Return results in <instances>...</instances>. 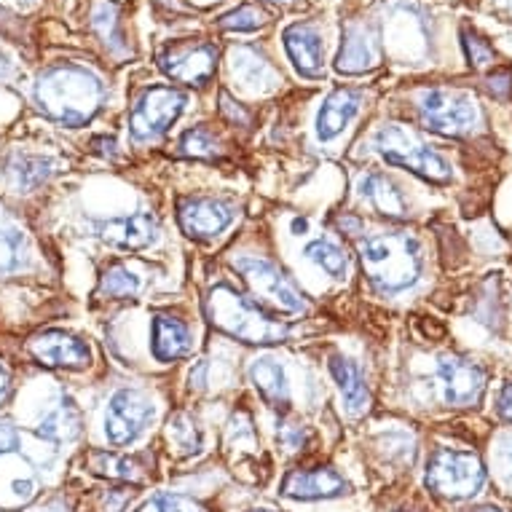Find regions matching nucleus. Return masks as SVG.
I'll list each match as a JSON object with an SVG mask.
<instances>
[{
  "label": "nucleus",
  "mask_w": 512,
  "mask_h": 512,
  "mask_svg": "<svg viewBox=\"0 0 512 512\" xmlns=\"http://www.w3.org/2000/svg\"><path fill=\"white\" fill-rule=\"evenodd\" d=\"M33 97L51 121L78 129L89 124L102 108L105 84L97 73L81 65H54L38 76Z\"/></svg>",
  "instance_id": "f257e3e1"
},
{
  "label": "nucleus",
  "mask_w": 512,
  "mask_h": 512,
  "mask_svg": "<svg viewBox=\"0 0 512 512\" xmlns=\"http://www.w3.org/2000/svg\"><path fill=\"white\" fill-rule=\"evenodd\" d=\"M360 258L370 285L384 295L403 293L413 287L424 269L421 242L408 231L368 236L360 244Z\"/></svg>",
  "instance_id": "f03ea898"
},
{
  "label": "nucleus",
  "mask_w": 512,
  "mask_h": 512,
  "mask_svg": "<svg viewBox=\"0 0 512 512\" xmlns=\"http://www.w3.org/2000/svg\"><path fill=\"white\" fill-rule=\"evenodd\" d=\"M207 317L215 328L244 344H277L290 336L285 325L266 317L255 303L226 285H218L207 295Z\"/></svg>",
  "instance_id": "7ed1b4c3"
},
{
  "label": "nucleus",
  "mask_w": 512,
  "mask_h": 512,
  "mask_svg": "<svg viewBox=\"0 0 512 512\" xmlns=\"http://www.w3.org/2000/svg\"><path fill=\"white\" fill-rule=\"evenodd\" d=\"M370 148H373V153H378L381 159L387 161V164L411 169L413 175L424 177L427 183L443 185L454 177L451 164L440 153L432 151L416 132H411L403 124L381 126L376 135H373V140H370Z\"/></svg>",
  "instance_id": "20e7f679"
},
{
  "label": "nucleus",
  "mask_w": 512,
  "mask_h": 512,
  "mask_svg": "<svg viewBox=\"0 0 512 512\" xmlns=\"http://www.w3.org/2000/svg\"><path fill=\"white\" fill-rule=\"evenodd\" d=\"M424 483L437 496L459 502V499H470V496L478 494L483 483H486V470H483V464L475 454L440 448L429 459Z\"/></svg>",
  "instance_id": "39448f33"
},
{
  "label": "nucleus",
  "mask_w": 512,
  "mask_h": 512,
  "mask_svg": "<svg viewBox=\"0 0 512 512\" xmlns=\"http://www.w3.org/2000/svg\"><path fill=\"white\" fill-rule=\"evenodd\" d=\"M419 116L427 129L445 137H462L480 124L478 102L456 89H427L419 94Z\"/></svg>",
  "instance_id": "423d86ee"
},
{
  "label": "nucleus",
  "mask_w": 512,
  "mask_h": 512,
  "mask_svg": "<svg viewBox=\"0 0 512 512\" xmlns=\"http://www.w3.org/2000/svg\"><path fill=\"white\" fill-rule=\"evenodd\" d=\"M185 94L175 86H151L137 97L129 113V132L137 143H148L167 132L185 108Z\"/></svg>",
  "instance_id": "0eeeda50"
},
{
  "label": "nucleus",
  "mask_w": 512,
  "mask_h": 512,
  "mask_svg": "<svg viewBox=\"0 0 512 512\" xmlns=\"http://www.w3.org/2000/svg\"><path fill=\"white\" fill-rule=\"evenodd\" d=\"M218 65V49L204 41L172 43L159 54V68L172 81L188 86H207L215 76Z\"/></svg>",
  "instance_id": "6e6552de"
},
{
  "label": "nucleus",
  "mask_w": 512,
  "mask_h": 512,
  "mask_svg": "<svg viewBox=\"0 0 512 512\" xmlns=\"http://www.w3.org/2000/svg\"><path fill=\"white\" fill-rule=\"evenodd\" d=\"M151 419L153 405L148 403V397L135 389H121L110 397L105 411V437L118 448L132 445L148 429Z\"/></svg>",
  "instance_id": "1a4fd4ad"
},
{
  "label": "nucleus",
  "mask_w": 512,
  "mask_h": 512,
  "mask_svg": "<svg viewBox=\"0 0 512 512\" xmlns=\"http://www.w3.org/2000/svg\"><path fill=\"white\" fill-rule=\"evenodd\" d=\"M234 266L236 271L247 279V285H250L255 293L263 295L266 301L277 303L279 309L293 311V314L306 309V303H303L301 293L295 290L293 282H290L274 263L266 261V258H258V255H239L234 261Z\"/></svg>",
  "instance_id": "9d476101"
},
{
  "label": "nucleus",
  "mask_w": 512,
  "mask_h": 512,
  "mask_svg": "<svg viewBox=\"0 0 512 512\" xmlns=\"http://www.w3.org/2000/svg\"><path fill=\"white\" fill-rule=\"evenodd\" d=\"M236 218V204L218 196H188L177 204V220L194 239H212L223 234Z\"/></svg>",
  "instance_id": "9b49d317"
},
{
  "label": "nucleus",
  "mask_w": 512,
  "mask_h": 512,
  "mask_svg": "<svg viewBox=\"0 0 512 512\" xmlns=\"http://www.w3.org/2000/svg\"><path fill=\"white\" fill-rule=\"evenodd\" d=\"M437 381L443 387L445 403L454 408L475 405L486 392V373L480 365L462 357H440L437 362Z\"/></svg>",
  "instance_id": "f8f14e48"
},
{
  "label": "nucleus",
  "mask_w": 512,
  "mask_h": 512,
  "mask_svg": "<svg viewBox=\"0 0 512 512\" xmlns=\"http://www.w3.org/2000/svg\"><path fill=\"white\" fill-rule=\"evenodd\" d=\"M378 62H381V38H378L376 27L368 25V22L346 25L336 59L338 73L362 76V73L378 68Z\"/></svg>",
  "instance_id": "ddd939ff"
},
{
  "label": "nucleus",
  "mask_w": 512,
  "mask_h": 512,
  "mask_svg": "<svg viewBox=\"0 0 512 512\" xmlns=\"http://www.w3.org/2000/svg\"><path fill=\"white\" fill-rule=\"evenodd\" d=\"M228 68H231V78L247 92L269 94L282 84V76L274 70L269 57L255 46H244V43L234 46L228 54Z\"/></svg>",
  "instance_id": "4468645a"
},
{
  "label": "nucleus",
  "mask_w": 512,
  "mask_h": 512,
  "mask_svg": "<svg viewBox=\"0 0 512 512\" xmlns=\"http://www.w3.org/2000/svg\"><path fill=\"white\" fill-rule=\"evenodd\" d=\"M30 352L41 365L49 368L81 370L92 362V352L81 338L62 333V330H46L30 341Z\"/></svg>",
  "instance_id": "2eb2a0df"
},
{
  "label": "nucleus",
  "mask_w": 512,
  "mask_h": 512,
  "mask_svg": "<svg viewBox=\"0 0 512 512\" xmlns=\"http://www.w3.org/2000/svg\"><path fill=\"white\" fill-rule=\"evenodd\" d=\"M285 41V51L293 68L301 73L303 78H322L325 73V41L317 27L309 22H295V25L285 27L282 33Z\"/></svg>",
  "instance_id": "dca6fc26"
},
{
  "label": "nucleus",
  "mask_w": 512,
  "mask_h": 512,
  "mask_svg": "<svg viewBox=\"0 0 512 512\" xmlns=\"http://www.w3.org/2000/svg\"><path fill=\"white\" fill-rule=\"evenodd\" d=\"M362 108V92L360 89H336L330 92L317 110V121H314V132L317 140L330 143L336 140L346 126L352 124L354 116Z\"/></svg>",
  "instance_id": "f3484780"
},
{
  "label": "nucleus",
  "mask_w": 512,
  "mask_h": 512,
  "mask_svg": "<svg viewBox=\"0 0 512 512\" xmlns=\"http://www.w3.org/2000/svg\"><path fill=\"white\" fill-rule=\"evenodd\" d=\"M159 236V223L148 212H135L124 218H113L100 226V239L118 250H145Z\"/></svg>",
  "instance_id": "a211bd4d"
},
{
  "label": "nucleus",
  "mask_w": 512,
  "mask_h": 512,
  "mask_svg": "<svg viewBox=\"0 0 512 512\" xmlns=\"http://www.w3.org/2000/svg\"><path fill=\"white\" fill-rule=\"evenodd\" d=\"M54 172H57V161L51 156H38V153H11L0 161V175L17 194H30Z\"/></svg>",
  "instance_id": "6ab92c4d"
},
{
  "label": "nucleus",
  "mask_w": 512,
  "mask_h": 512,
  "mask_svg": "<svg viewBox=\"0 0 512 512\" xmlns=\"http://www.w3.org/2000/svg\"><path fill=\"white\" fill-rule=\"evenodd\" d=\"M346 480L330 467H314V470H293L282 483V494L290 499H333L346 494Z\"/></svg>",
  "instance_id": "aec40b11"
},
{
  "label": "nucleus",
  "mask_w": 512,
  "mask_h": 512,
  "mask_svg": "<svg viewBox=\"0 0 512 512\" xmlns=\"http://www.w3.org/2000/svg\"><path fill=\"white\" fill-rule=\"evenodd\" d=\"M194 349V338L183 319L172 314H156L151 322V352L159 362H175L188 357Z\"/></svg>",
  "instance_id": "412c9836"
},
{
  "label": "nucleus",
  "mask_w": 512,
  "mask_h": 512,
  "mask_svg": "<svg viewBox=\"0 0 512 512\" xmlns=\"http://www.w3.org/2000/svg\"><path fill=\"white\" fill-rule=\"evenodd\" d=\"M357 196H360L365 204H370L378 215H384V218H408V202H405V196L400 194V188H397L387 175H381V172H365V175L357 177Z\"/></svg>",
  "instance_id": "4be33fe9"
},
{
  "label": "nucleus",
  "mask_w": 512,
  "mask_h": 512,
  "mask_svg": "<svg viewBox=\"0 0 512 512\" xmlns=\"http://www.w3.org/2000/svg\"><path fill=\"white\" fill-rule=\"evenodd\" d=\"M250 381L271 408H287L290 405V384H287V373L279 360H274L269 354L252 360Z\"/></svg>",
  "instance_id": "5701e85b"
},
{
  "label": "nucleus",
  "mask_w": 512,
  "mask_h": 512,
  "mask_svg": "<svg viewBox=\"0 0 512 512\" xmlns=\"http://www.w3.org/2000/svg\"><path fill=\"white\" fill-rule=\"evenodd\" d=\"M330 373L336 378L338 392H341V400H344L346 411L354 413V416L365 411L370 403V395L360 368H357L352 360H346V357H338L336 354V357H330Z\"/></svg>",
  "instance_id": "b1692460"
},
{
  "label": "nucleus",
  "mask_w": 512,
  "mask_h": 512,
  "mask_svg": "<svg viewBox=\"0 0 512 512\" xmlns=\"http://www.w3.org/2000/svg\"><path fill=\"white\" fill-rule=\"evenodd\" d=\"M38 435L49 443H73L81 435V413L70 397H62L38 424Z\"/></svg>",
  "instance_id": "393cba45"
},
{
  "label": "nucleus",
  "mask_w": 512,
  "mask_h": 512,
  "mask_svg": "<svg viewBox=\"0 0 512 512\" xmlns=\"http://www.w3.org/2000/svg\"><path fill=\"white\" fill-rule=\"evenodd\" d=\"M27 266V239L17 226L0 223V277H9Z\"/></svg>",
  "instance_id": "a878e982"
},
{
  "label": "nucleus",
  "mask_w": 512,
  "mask_h": 512,
  "mask_svg": "<svg viewBox=\"0 0 512 512\" xmlns=\"http://www.w3.org/2000/svg\"><path fill=\"white\" fill-rule=\"evenodd\" d=\"M92 470L97 475L113 480H129V483H140L145 478V467L137 456H116V454H94Z\"/></svg>",
  "instance_id": "bb28decb"
},
{
  "label": "nucleus",
  "mask_w": 512,
  "mask_h": 512,
  "mask_svg": "<svg viewBox=\"0 0 512 512\" xmlns=\"http://www.w3.org/2000/svg\"><path fill=\"white\" fill-rule=\"evenodd\" d=\"M303 252L311 263H317L319 269L328 271L333 279H344L346 271H349V258L333 239H314V242L306 244Z\"/></svg>",
  "instance_id": "cd10ccee"
},
{
  "label": "nucleus",
  "mask_w": 512,
  "mask_h": 512,
  "mask_svg": "<svg viewBox=\"0 0 512 512\" xmlns=\"http://www.w3.org/2000/svg\"><path fill=\"white\" fill-rule=\"evenodd\" d=\"M140 290H143V277L124 263H113L102 274L100 293L108 295V298H135Z\"/></svg>",
  "instance_id": "c85d7f7f"
},
{
  "label": "nucleus",
  "mask_w": 512,
  "mask_h": 512,
  "mask_svg": "<svg viewBox=\"0 0 512 512\" xmlns=\"http://www.w3.org/2000/svg\"><path fill=\"white\" fill-rule=\"evenodd\" d=\"M167 440L180 454H199L202 451V429L188 413H175L167 424Z\"/></svg>",
  "instance_id": "c756f323"
},
{
  "label": "nucleus",
  "mask_w": 512,
  "mask_h": 512,
  "mask_svg": "<svg viewBox=\"0 0 512 512\" xmlns=\"http://www.w3.org/2000/svg\"><path fill=\"white\" fill-rule=\"evenodd\" d=\"M92 25L100 33L102 41H105V46H110L113 51L124 49V41L118 35V3H100V6H94Z\"/></svg>",
  "instance_id": "7c9ffc66"
},
{
  "label": "nucleus",
  "mask_w": 512,
  "mask_h": 512,
  "mask_svg": "<svg viewBox=\"0 0 512 512\" xmlns=\"http://www.w3.org/2000/svg\"><path fill=\"white\" fill-rule=\"evenodd\" d=\"M266 22H269L266 11L247 3V6H239V9H234L231 14H226V17L220 19V27L228 30V33H255V30H261Z\"/></svg>",
  "instance_id": "2f4dec72"
},
{
  "label": "nucleus",
  "mask_w": 512,
  "mask_h": 512,
  "mask_svg": "<svg viewBox=\"0 0 512 512\" xmlns=\"http://www.w3.org/2000/svg\"><path fill=\"white\" fill-rule=\"evenodd\" d=\"M180 153H185V156H196V159H215L220 153V148L210 129L196 126V129H188L183 135V140H180Z\"/></svg>",
  "instance_id": "473e14b6"
},
{
  "label": "nucleus",
  "mask_w": 512,
  "mask_h": 512,
  "mask_svg": "<svg viewBox=\"0 0 512 512\" xmlns=\"http://www.w3.org/2000/svg\"><path fill=\"white\" fill-rule=\"evenodd\" d=\"M462 43L464 51H467V59H470V65H475V68H486V65L494 62V46H491L486 38H480L478 33L464 30Z\"/></svg>",
  "instance_id": "72a5a7b5"
},
{
  "label": "nucleus",
  "mask_w": 512,
  "mask_h": 512,
  "mask_svg": "<svg viewBox=\"0 0 512 512\" xmlns=\"http://www.w3.org/2000/svg\"><path fill=\"white\" fill-rule=\"evenodd\" d=\"M277 437L287 451H303V448L311 443V429L306 427V424L290 421V424H282V427H279Z\"/></svg>",
  "instance_id": "f704fd0d"
},
{
  "label": "nucleus",
  "mask_w": 512,
  "mask_h": 512,
  "mask_svg": "<svg viewBox=\"0 0 512 512\" xmlns=\"http://www.w3.org/2000/svg\"><path fill=\"white\" fill-rule=\"evenodd\" d=\"M22 443V437H19L17 427H11L9 421H0V456L14 454Z\"/></svg>",
  "instance_id": "c9c22d12"
},
{
  "label": "nucleus",
  "mask_w": 512,
  "mask_h": 512,
  "mask_svg": "<svg viewBox=\"0 0 512 512\" xmlns=\"http://www.w3.org/2000/svg\"><path fill=\"white\" fill-rule=\"evenodd\" d=\"M161 504H164V512H202L194 502H188L183 496H172V494H161Z\"/></svg>",
  "instance_id": "e433bc0d"
},
{
  "label": "nucleus",
  "mask_w": 512,
  "mask_h": 512,
  "mask_svg": "<svg viewBox=\"0 0 512 512\" xmlns=\"http://www.w3.org/2000/svg\"><path fill=\"white\" fill-rule=\"evenodd\" d=\"M496 411L502 416L504 421H510L512 424V384H504L499 397H496Z\"/></svg>",
  "instance_id": "4c0bfd02"
},
{
  "label": "nucleus",
  "mask_w": 512,
  "mask_h": 512,
  "mask_svg": "<svg viewBox=\"0 0 512 512\" xmlns=\"http://www.w3.org/2000/svg\"><path fill=\"white\" fill-rule=\"evenodd\" d=\"M220 102H223V113H228L231 121H239V124H247V121H250V116L242 113V108H236V102H231L228 94H220Z\"/></svg>",
  "instance_id": "58836bf2"
},
{
  "label": "nucleus",
  "mask_w": 512,
  "mask_h": 512,
  "mask_svg": "<svg viewBox=\"0 0 512 512\" xmlns=\"http://www.w3.org/2000/svg\"><path fill=\"white\" fill-rule=\"evenodd\" d=\"M499 464H502L504 475L512 478V437L502 440V445H499Z\"/></svg>",
  "instance_id": "ea45409f"
},
{
  "label": "nucleus",
  "mask_w": 512,
  "mask_h": 512,
  "mask_svg": "<svg viewBox=\"0 0 512 512\" xmlns=\"http://www.w3.org/2000/svg\"><path fill=\"white\" fill-rule=\"evenodd\" d=\"M9 395H11V376H9V370L0 365V405L9 400Z\"/></svg>",
  "instance_id": "a19ab883"
},
{
  "label": "nucleus",
  "mask_w": 512,
  "mask_h": 512,
  "mask_svg": "<svg viewBox=\"0 0 512 512\" xmlns=\"http://www.w3.org/2000/svg\"><path fill=\"white\" fill-rule=\"evenodd\" d=\"M137 512H164V504H161V499L156 496V499H151V502H145Z\"/></svg>",
  "instance_id": "79ce46f5"
},
{
  "label": "nucleus",
  "mask_w": 512,
  "mask_h": 512,
  "mask_svg": "<svg viewBox=\"0 0 512 512\" xmlns=\"http://www.w3.org/2000/svg\"><path fill=\"white\" fill-rule=\"evenodd\" d=\"M306 228H309V223H306V220H293V231L298 236L306 234Z\"/></svg>",
  "instance_id": "37998d69"
},
{
  "label": "nucleus",
  "mask_w": 512,
  "mask_h": 512,
  "mask_svg": "<svg viewBox=\"0 0 512 512\" xmlns=\"http://www.w3.org/2000/svg\"><path fill=\"white\" fill-rule=\"evenodd\" d=\"M467 512H502L499 507H491V504H483V507H472V510Z\"/></svg>",
  "instance_id": "c03bdc74"
},
{
  "label": "nucleus",
  "mask_w": 512,
  "mask_h": 512,
  "mask_svg": "<svg viewBox=\"0 0 512 512\" xmlns=\"http://www.w3.org/2000/svg\"><path fill=\"white\" fill-rule=\"evenodd\" d=\"M41 512H68L65 507H59V504H46Z\"/></svg>",
  "instance_id": "a18cd8bd"
},
{
  "label": "nucleus",
  "mask_w": 512,
  "mask_h": 512,
  "mask_svg": "<svg viewBox=\"0 0 512 512\" xmlns=\"http://www.w3.org/2000/svg\"><path fill=\"white\" fill-rule=\"evenodd\" d=\"M247 512H274V510H247Z\"/></svg>",
  "instance_id": "49530a36"
},
{
  "label": "nucleus",
  "mask_w": 512,
  "mask_h": 512,
  "mask_svg": "<svg viewBox=\"0 0 512 512\" xmlns=\"http://www.w3.org/2000/svg\"><path fill=\"white\" fill-rule=\"evenodd\" d=\"M271 3H285V0H271Z\"/></svg>",
  "instance_id": "de8ad7c7"
},
{
  "label": "nucleus",
  "mask_w": 512,
  "mask_h": 512,
  "mask_svg": "<svg viewBox=\"0 0 512 512\" xmlns=\"http://www.w3.org/2000/svg\"><path fill=\"white\" fill-rule=\"evenodd\" d=\"M207 3H212V0H207Z\"/></svg>",
  "instance_id": "09e8293b"
}]
</instances>
